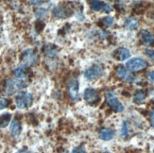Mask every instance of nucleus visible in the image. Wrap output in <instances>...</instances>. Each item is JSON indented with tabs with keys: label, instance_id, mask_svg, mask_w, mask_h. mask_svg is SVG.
I'll return each instance as SVG.
<instances>
[{
	"label": "nucleus",
	"instance_id": "29",
	"mask_svg": "<svg viewBox=\"0 0 154 153\" xmlns=\"http://www.w3.org/2000/svg\"><path fill=\"white\" fill-rule=\"evenodd\" d=\"M31 153H32V152H31Z\"/></svg>",
	"mask_w": 154,
	"mask_h": 153
},
{
	"label": "nucleus",
	"instance_id": "17",
	"mask_svg": "<svg viewBox=\"0 0 154 153\" xmlns=\"http://www.w3.org/2000/svg\"><path fill=\"white\" fill-rule=\"evenodd\" d=\"M145 99H146V93L143 90H138L135 93L134 97H133V101L136 104H142L144 103Z\"/></svg>",
	"mask_w": 154,
	"mask_h": 153
},
{
	"label": "nucleus",
	"instance_id": "1",
	"mask_svg": "<svg viewBox=\"0 0 154 153\" xmlns=\"http://www.w3.org/2000/svg\"><path fill=\"white\" fill-rule=\"evenodd\" d=\"M28 83H29L28 78H10L6 84V94L9 96L15 94L16 92L26 87L29 85Z\"/></svg>",
	"mask_w": 154,
	"mask_h": 153
},
{
	"label": "nucleus",
	"instance_id": "23",
	"mask_svg": "<svg viewBox=\"0 0 154 153\" xmlns=\"http://www.w3.org/2000/svg\"><path fill=\"white\" fill-rule=\"evenodd\" d=\"M72 153H86L84 145H79L72 150Z\"/></svg>",
	"mask_w": 154,
	"mask_h": 153
},
{
	"label": "nucleus",
	"instance_id": "9",
	"mask_svg": "<svg viewBox=\"0 0 154 153\" xmlns=\"http://www.w3.org/2000/svg\"><path fill=\"white\" fill-rule=\"evenodd\" d=\"M139 40L144 45L146 46H152L154 45V35L146 29H142L138 34Z\"/></svg>",
	"mask_w": 154,
	"mask_h": 153
},
{
	"label": "nucleus",
	"instance_id": "11",
	"mask_svg": "<svg viewBox=\"0 0 154 153\" xmlns=\"http://www.w3.org/2000/svg\"><path fill=\"white\" fill-rule=\"evenodd\" d=\"M116 75L119 78L123 79L124 81L127 82H132L133 79H134V77L131 73V71L129 69L125 68L124 66H119V67L116 69Z\"/></svg>",
	"mask_w": 154,
	"mask_h": 153
},
{
	"label": "nucleus",
	"instance_id": "20",
	"mask_svg": "<svg viewBox=\"0 0 154 153\" xmlns=\"http://www.w3.org/2000/svg\"><path fill=\"white\" fill-rule=\"evenodd\" d=\"M10 104V101L7 98L0 96V111L8 107V105Z\"/></svg>",
	"mask_w": 154,
	"mask_h": 153
},
{
	"label": "nucleus",
	"instance_id": "5",
	"mask_svg": "<svg viewBox=\"0 0 154 153\" xmlns=\"http://www.w3.org/2000/svg\"><path fill=\"white\" fill-rule=\"evenodd\" d=\"M106 100L110 107H112L116 112H121L124 111L123 104L118 100V98L113 95L112 92H109L108 94L106 95Z\"/></svg>",
	"mask_w": 154,
	"mask_h": 153
},
{
	"label": "nucleus",
	"instance_id": "12",
	"mask_svg": "<svg viewBox=\"0 0 154 153\" xmlns=\"http://www.w3.org/2000/svg\"><path fill=\"white\" fill-rule=\"evenodd\" d=\"M10 131H11V135L12 138L18 139L20 137V134H21V132H22V125L17 118H14L11 121Z\"/></svg>",
	"mask_w": 154,
	"mask_h": 153
},
{
	"label": "nucleus",
	"instance_id": "22",
	"mask_svg": "<svg viewBox=\"0 0 154 153\" xmlns=\"http://www.w3.org/2000/svg\"><path fill=\"white\" fill-rule=\"evenodd\" d=\"M128 133H129V130H128V124H127V122H123L122 129H121V135H122L123 137H127V136H128Z\"/></svg>",
	"mask_w": 154,
	"mask_h": 153
},
{
	"label": "nucleus",
	"instance_id": "25",
	"mask_svg": "<svg viewBox=\"0 0 154 153\" xmlns=\"http://www.w3.org/2000/svg\"><path fill=\"white\" fill-rule=\"evenodd\" d=\"M17 153H31V152L29 151L26 148H22V149H20Z\"/></svg>",
	"mask_w": 154,
	"mask_h": 153
},
{
	"label": "nucleus",
	"instance_id": "14",
	"mask_svg": "<svg viewBox=\"0 0 154 153\" xmlns=\"http://www.w3.org/2000/svg\"><path fill=\"white\" fill-rule=\"evenodd\" d=\"M115 57L116 59H117L118 61H125V60L129 59L131 56V52L128 48H125V47H120L118 49L116 50L115 52Z\"/></svg>",
	"mask_w": 154,
	"mask_h": 153
},
{
	"label": "nucleus",
	"instance_id": "4",
	"mask_svg": "<svg viewBox=\"0 0 154 153\" xmlns=\"http://www.w3.org/2000/svg\"><path fill=\"white\" fill-rule=\"evenodd\" d=\"M103 74V67L100 64H93L91 67L86 69L83 73V76L88 81H95Z\"/></svg>",
	"mask_w": 154,
	"mask_h": 153
},
{
	"label": "nucleus",
	"instance_id": "13",
	"mask_svg": "<svg viewBox=\"0 0 154 153\" xmlns=\"http://www.w3.org/2000/svg\"><path fill=\"white\" fill-rule=\"evenodd\" d=\"M116 132L112 129L104 128L99 131V138L103 141H110L115 137Z\"/></svg>",
	"mask_w": 154,
	"mask_h": 153
},
{
	"label": "nucleus",
	"instance_id": "18",
	"mask_svg": "<svg viewBox=\"0 0 154 153\" xmlns=\"http://www.w3.org/2000/svg\"><path fill=\"white\" fill-rule=\"evenodd\" d=\"M13 73H14L15 78H29L28 73H26V70L25 66H20V67L16 68Z\"/></svg>",
	"mask_w": 154,
	"mask_h": 153
},
{
	"label": "nucleus",
	"instance_id": "6",
	"mask_svg": "<svg viewBox=\"0 0 154 153\" xmlns=\"http://www.w3.org/2000/svg\"><path fill=\"white\" fill-rule=\"evenodd\" d=\"M68 94L72 101H78L79 99V84L77 78H73L68 83Z\"/></svg>",
	"mask_w": 154,
	"mask_h": 153
},
{
	"label": "nucleus",
	"instance_id": "15",
	"mask_svg": "<svg viewBox=\"0 0 154 153\" xmlns=\"http://www.w3.org/2000/svg\"><path fill=\"white\" fill-rule=\"evenodd\" d=\"M125 28L127 29H130V30H135L138 29L139 26V22L136 18H128L125 21Z\"/></svg>",
	"mask_w": 154,
	"mask_h": 153
},
{
	"label": "nucleus",
	"instance_id": "2",
	"mask_svg": "<svg viewBox=\"0 0 154 153\" xmlns=\"http://www.w3.org/2000/svg\"><path fill=\"white\" fill-rule=\"evenodd\" d=\"M15 103L19 109L29 108L33 103V96L29 92H19L15 96Z\"/></svg>",
	"mask_w": 154,
	"mask_h": 153
},
{
	"label": "nucleus",
	"instance_id": "8",
	"mask_svg": "<svg viewBox=\"0 0 154 153\" xmlns=\"http://www.w3.org/2000/svg\"><path fill=\"white\" fill-rule=\"evenodd\" d=\"M90 7L93 11H102L104 12H111L112 11V7L109 3H104L100 0H91Z\"/></svg>",
	"mask_w": 154,
	"mask_h": 153
},
{
	"label": "nucleus",
	"instance_id": "21",
	"mask_svg": "<svg viewBox=\"0 0 154 153\" xmlns=\"http://www.w3.org/2000/svg\"><path fill=\"white\" fill-rule=\"evenodd\" d=\"M145 54L152 62V63L154 64V49H146L145 50Z\"/></svg>",
	"mask_w": 154,
	"mask_h": 153
},
{
	"label": "nucleus",
	"instance_id": "10",
	"mask_svg": "<svg viewBox=\"0 0 154 153\" xmlns=\"http://www.w3.org/2000/svg\"><path fill=\"white\" fill-rule=\"evenodd\" d=\"M37 61V55L32 49H28L22 54V62L24 66H30L34 64Z\"/></svg>",
	"mask_w": 154,
	"mask_h": 153
},
{
	"label": "nucleus",
	"instance_id": "3",
	"mask_svg": "<svg viewBox=\"0 0 154 153\" xmlns=\"http://www.w3.org/2000/svg\"><path fill=\"white\" fill-rule=\"evenodd\" d=\"M148 65H149L148 63H146L144 59H141V58L131 59L126 63V66L128 67L130 71H134V72L142 71L148 67Z\"/></svg>",
	"mask_w": 154,
	"mask_h": 153
},
{
	"label": "nucleus",
	"instance_id": "19",
	"mask_svg": "<svg viewBox=\"0 0 154 153\" xmlns=\"http://www.w3.org/2000/svg\"><path fill=\"white\" fill-rule=\"evenodd\" d=\"M102 23L104 24L105 26H111L113 23H115V20L112 16H106L102 19Z\"/></svg>",
	"mask_w": 154,
	"mask_h": 153
},
{
	"label": "nucleus",
	"instance_id": "26",
	"mask_svg": "<svg viewBox=\"0 0 154 153\" xmlns=\"http://www.w3.org/2000/svg\"><path fill=\"white\" fill-rule=\"evenodd\" d=\"M150 121H154V110L150 112Z\"/></svg>",
	"mask_w": 154,
	"mask_h": 153
},
{
	"label": "nucleus",
	"instance_id": "16",
	"mask_svg": "<svg viewBox=\"0 0 154 153\" xmlns=\"http://www.w3.org/2000/svg\"><path fill=\"white\" fill-rule=\"evenodd\" d=\"M11 120V115L9 112L0 115V128H6Z\"/></svg>",
	"mask_w": 154,
	"mask_h": 153
},
{
	"label": "nucleus",
	"instance_id": "24",
	"mask_svg": "<svg viewBox=\"0 0 154 153\" xmlns=\"http://www.w3.org/2000/svg\"><path fill=\"white\" fill-rule=\"evenodd\" d=\"M148 78L149 81L151 82H154V71H150L148 74Z\"/></svg>",
	"mask_w": 154,
	"mask_h": 153
},
{
	"label": "nucleus",
	"instance_id": "27",
	"mask_svg": "<svg viewBox=\"0 0 154 153\" xmlns=\"http://www.w3.org/2000/svg\"><path fill=\"white\" fill-rule=\"evenodd\" d=\"M105 153H110V152H105Z\"/></svg>",
	"mask_w": 154,
	"mask_h": 153
},
{
	"label": "nucleus",
	"instance_id": "7",
	"mask_svg": "<svg viewBox=\"0 0 154 153\" xmlns=\"http://www.w3.org/2000/svg\"><path fill=\"white\" fill-rule=\"evenodd\" d=\"M83 97H84V100L86 101V103H88L89 105L97 104L99 102V99H100L97 91H96L93 88H87L84 91Z\"/></svg>",
	"mask_w": 154,
	"mask_h": 153
},
{
	"label": "nucleus",
	"instance_id": "28",
	"mask_svg": "<svg viewBox=\"0 0 154 153\" xmlns=\"http://www.w3.org/2000/svg\"><path fill=\"white\" fill-rule=\"evenodd\" d=\"M153 153H154V149H153Z\"/></svg>",
	"mask_w": 154,
	"mask_h": 153
}]
</instances>
